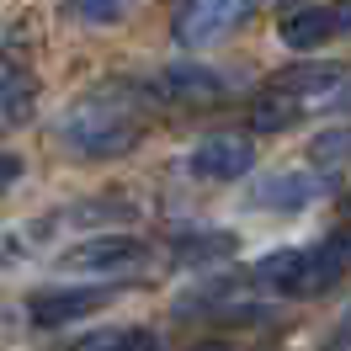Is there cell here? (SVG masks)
<instances>
[{
  "label": "cell",
  "mask_w": 351,
  "mask_h": 351,
  "mask_svg": "<svg viewBox=\"0 0 351 351\" xmlns=\"http://www.w3.org/2000/svg\"><path fill=\"white\" fill-rule=\"evenodd\" d=\"M0 165H5V186H11V181H16V176H22V160H16V154H5V160H0Z\"/></svg>",
  "instance_id": "15"
},
{
  "label": "cell",
  "mask_w": 351,
  "mask_h": 351,
  "mask_svg": "<svg viewBox=\"0 0 351 351\" xmlns=\"http://www.w3.org/2000/svg\"><path fill=\"white\" fill-rule=\"evenodd\" d=\"M250 165H256V144L245 133H208L186 154V171L197 181H240L250 176Z\"/></svg>",
  "instance_id": "6"
},
{
  "label": "cell",
  "mask_w": 351,
  "mask_h": 351,
  "mask_svg": "<svg viewBox=\"0 0 351 351\" xmlns=\"http://www.w3.org/2000/svg\"><path fill=\"white\" fill-rule=\"evenodd\" d=\"M32 101H38V80L16 59H5V75H0V117H5V128H22Z\"/></svg>",
  "instance_id": "10"
},
{
  "label": "cell",
  "mask_w": 351,
  "mask_h": 351,
  "mask_svg": "<svg viewBox=\"0 0 351 351\" xmlns=\"http://www.w3.org/2000/svg\"><path fill=\"white\" fill-rule=\"evenodd\" d=\"M341 271H346V245H293L256 261L250 277L282 298H319L341 282Z\"/></svg>",
  "instance_id": "2"
},
{
  "label": "cell",
  "mask_w": 351,
  "mask_h": 351,
  "mask_svg": "<svg viewBox=\"0 0 351 351\" xmlns=\"http://www.w3.org/2000/svg\"><path fill=\"white\" fill-rule=\"evenodd\" d=\"M325 192H330L325 171H277L250 186V208H261V213H308Z\"/></svg>",
  "instance_id": "5"
},
{
  "label": "cell",
  "mask_w": 351,
  "mask_h": 351,
  "mask_svg": "<svg viewBox=\"0 0 351 351\" xmlns=\"http://www.w3.org/2000/svg\"><path fill=\"white\" fill-rule=\"evenodd\" d=\"M128 5H133V0H75V11L90 16V22H117Z\"/></svg>",
  "instance_id": "13"
},
{
  "label": "cell",
  "mask_w": 351,
  "mask_h": 351,
  "mask_svg": "<svg viewBox=\"0 0 351 351\" xmlns=\"http://www.w3.org/2000/svg\"><path fill=\"white\" fill-rule=\"evenodd\" d=\"M144 261H149V245L138 234H80L59 256V271L64 277H107L112 282V277L144 271Z\"/></svg>",
  "instance_id": "3"
},
{
  "label": "cell",
  "mask_w": 351,
  "mask_h": 351,
  "mask_svg": "<svg viewBox=\"0 0 351 351\" xmlns=\"http://www.w3.org/2000/svg\"><path fill=\"white\" fill-rule=\"evenodd\" d=\"M308 160H314L319 171H341V165H351V128L319 133V138L308 144Z\"/></svg>",
  "instance_id": "12"
},
{
  "label": "cell",
  "mask_w": 351,
  "mask_h": 351,
  "mask_svg": "<svg viewBox=\"0 0 351 351\" xmlns=\"http://www.w3.org/2000/svg\"><path fill=\"white\" fill-rule=\"evenodd\" d=\"M277 38H282L293 53H308V48H325V43H335V38H351V0L293 11V16H282Z\"/></svg>",
  "instance_id": "7"
},
{
  "label": "cell",
  "mask_w": 351,
  "mask_h": 351,
  "mask_svg": "<svg viewBox=\"0 0 351 351\" xmlns=\"http://www.w3.org/2000/svg\"><path fill=\"white\" fill-rule=\"evenodd\" d=\"M107 298L112 293H101V287H53V293H38L27 304V314H32L38 330H64V325H80L90 308H101Z\"/></svg>",
  "instance_id": "9"
},
{
  "label": "cell",
  "mask_w": 351,
  "mask_h": 351,
  "mask_svg": "<svg viewBox=\"0 0 351 351\" xmlns=\"http://www.w3.org/2000/svg\"><path fill=\"white\" fill-rule=\"evenodd\" d=\"M223 250H234V240H229V234H202V240H186V245H181V256H186V261H202V256H223Z\"/></svg>",
  "instance_id": "14"
},
{
  "label": "cell",
  "mask_w": 351,
  "mask_h": 351,
  "mask_svg": "<svg viewBox=\"0 0 351 351\" xmlns=\"http://www.w3.org/2000/svg\"><path fill=\"white\" fill-rule=\"evenodd\" d=\"M192 351H234V346H229V341H197Z\"/></svg>",
  "instance_id": "16"
},
{
  "label": "cell",
  "mask_w": 351,
  "mask_h": 351,
  "mask_svg": "<svg viewBox=\"0 0 351 351\" xmlns=\"http://www.w3.org/2000/svg\"><path fill=\"white\" fill-rule=\"evenodd\" d=\"M64 144L75 154H90V160H117L128 154L138 138H144V107L133 90H90L86 101H75L64 112Z\"/></svg>",
  "instance_id": "1"
},
{
  "label": "cell",
  "mask_w": 351,
  "mask_h": 351,
  "mask_svg": "<svg viewBox=\"0 0 351 351\" xmlns=\"http://www.w3.org/2000/svg\"><path fill=\"white\" fill-rule=\"evenodd\" d=\"M341 245H346V256H351V234H346V240H341Z\"/></svg>",
  "instance_id": "17"
},
{
  "label": "cell",
  "mask_w": 351,
  "mask_h": 351,
  "mask_svg": "<svg viewBox=\"0 0 351 351\" xmlns=\"http://www.w3.org/2000/svg\"><path fill=\"white\" fill-rule=\"evenodd\" d=\"M154 96L165 107H186V112H202V107H219L229 86H223L219 69H197V64H176L154 80Z\"/></svg>",
  "instance_id": "8"
},
{
  "label": "cell",
  "mask_w": 351,
  "mask_h": 351,
  "mask_svg": "<svg viewBox=\"0 0 351 351\" xmlns=\"http://www.w3.org/2000/svg\"><path fill=\"white\" fill-rule=\"evenodd\" d=\"M75 351H160V346H154L149 330L128 325V330H90L75 341Z\"/></svg>",
  "instance_id": "11"
},
{
  "label": "cell",
  "mask_w": 351,
  "mask_h": 351,
  "mask_svg": "<svg viewBox=\"0 0 351 351\" xmlns=\"http://www.w3.org/2000/svg\"><path fill=\"white\" fill-rule=\"evenodd\" d=\"M256 0H181L171 11V38L181 48H202V43H223L250 22Z\"/></svg>",
  "instance_id": "4"
}]
</instances>
